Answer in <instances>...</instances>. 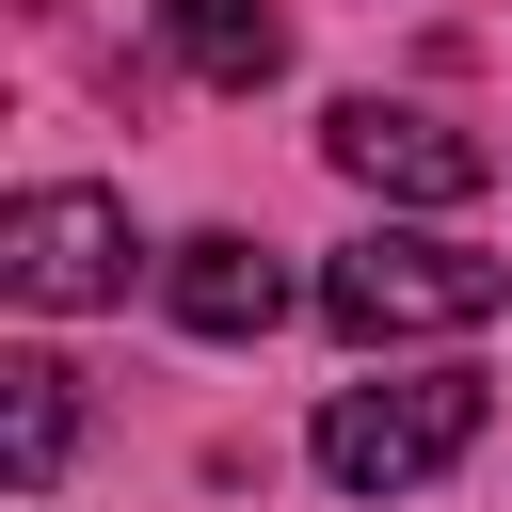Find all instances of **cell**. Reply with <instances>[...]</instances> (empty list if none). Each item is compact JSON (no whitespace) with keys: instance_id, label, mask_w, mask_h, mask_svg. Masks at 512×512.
<instances>
[{"instance_id":"5b68a950","label":"cell","mask_w":512,"mask_h":512,"mask_svg":"<svg viewBox=\"0 0 512 512\" xmlns=\"http://www.w3.org/2000/svg\"><path fill=\"white\" fill-rule=\"evenodd\" d=\"M160 304H176L192 336H224V352H240V336H272V320H288V272H272L240 224H208V240H176V256H160Z\"/></svg>"},{"instance_id":"7a4b0ae2","label":"cell","mask_w":512,"mask_h":512,"mask_svg":"<svg viewBox=\"0 0 512 512\" xmlns=\"http://www.w3.org/2000/svg\"><path fill=\"white\" fill-rule=\"evenodd\" d=\"M480 448V368H416V384H336L320 400V480L336 496H416Z\"/></svg>"},{"instance_id":"52a82bcc","label":"cell","mask_w":512,"mask_h":512,"mask_svg":"<svg viewBox=\"0 0 512 512\" xmlns=\"http://www.w3.org/2000/svg\"><path fill=\"white\" fill-rule=\"evenodd\" d=\"M64 448H80V368L16 352V368H0V464H16V496H48V480H64Z\"/></svg>"},{"instance_id":"3957f363","label":"cell","mask_w":512,"mask_h":512,"mask_svg":"<svg viewBox=\"0 0 512 512\" xmlns=\"http://www.w3.org/2000/svg\"><path fill=\"white\" fill-rule=\"evenodd\" d=\"M128 192H96V176H32L16 208H0V288L32 304V320H80V304H128Z\"/></svg>"},{"instance_id":"277c9868","label":"cell","mask_w":512,"mask_h":512,"mask_svg":"<svg viewBox=\"0 0 512 512\" xmlns=\"http://www.w3.org/2000/svg\"><path fill=\"white\" fill-rule=\"evenodd\" d=\"M320 160H336L352 192H384V208H464V192L496 176V144L448 128V112H416V96H336V112H320Z\"/></svg>"},{"instance_id":"6da1fadb","label":"cell","mask_w":512,"mask_h":512,"mask_svg":"<svg viewBox=\"0 0 512 512\" xmlns=\"http://www.w3.org/2000/svg\"><path fill=\"white\" fill-rule=\"evenodd\" d=\"M496 304H512V256L432 240V224H368V240H336V256H320V320H336L352 352H400V336H480Z\"/></svg>"},{"instance_id":"8992f818","label":"cell","mask_w":512,"mask_h":512,"mask_svg":"<svg viewBox=\"0 0 512 512\" xmlns=\"http://www.w3.org/2000/svg\"><path fill=\"white\" fill-rule=\"evenodd\" d=\"M160 48H176L208 96H256V80L288 64V16H272V0H160Z\"/></svg>"}]
</instances>
